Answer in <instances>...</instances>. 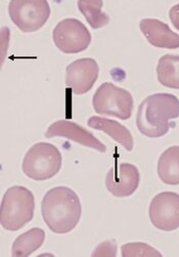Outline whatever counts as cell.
Masks as SVG:
<instances>
[{
    "label": "cell",
    "instance_id": "cell-17",
    "mask_svg": "<svg viewBox=\"0 0 179 257\" xmlns=\"http://www.w3.org/2000/svg\"><path fill=\"white\" fill-rule=\"evenodd\" d=\"M77 6L92 29H100L108 24L110 18L102 12L104 0H78Z\"/></svg>",
    "mask_w": 179,
    "mask_h": 257
},
{
    "label": "cell",
    "instance_id": "cell-13",
    "mask_svg": "<svg viewBox=\"0 0 179 257\" xmlns=\"http://www.w3.org/2000/svg\"><path fill=\"white\" fill-rule=\"evenodd\" d=\"M89 127L108 134L112 139L120 143L128 152H131L134 141L128 128L120 122L102 116H92L87 120Z\"/></svg>",
    "mask_w": 179,
    "mask_h": 257
},
{
    "label": "cell",
    "instance_id": "cell-10",
    "mask_svg": "<svg viewBox=\"0 0 179 257\" xmlns=\"http://www.w3.org/2000/svg\"><path fill=\"white\" fill-rule=\"evenodd\" d=\"M138 169L128 163L116 164L110 168L106 177V187L116 198H127L133 195L140 186Z\"/></svg>",
    "mask_w": 179,
    "mask_h": 257
},
{
    "label": "cell",
    "instance_id": "cell-8",
    "mask_svg": "<svg viewBox=\"0 0 179 257\" xmlns=\"http://www.w3.org/2000/svg\"><path fill=\"white\" fill-rule=\"evenodd\" d=\"M148 216L152 224L160 230L179 228V195L165 191L154 196L150 204Z\"/></svg>",
    "mask_w": 179,
    "mask_h": 257
},
{
    "label": "cell",
    "instance_id": "cell-6",
    "mask_svg": "<svg viewBox=\"0 0 179 257\" xmlns=\"http://www.w3.org/2000/svg\"><path fill=\"white\" fill-rule=\"evenodd\" d=\"M8 15L22 32L32 33L46 24L50 7L48 0H10Z\"/></svg>",
    "mask_w": 179,
    "mask_h": 257
},
{
    "label": "cell",
    "instance_id": "cell-2",
    "mask_svg": "<svg viewBox=\"0 0 179 257\" xmlns=\"http://www.w3.org/2000/svg\"><path fill=\"white\" fill-rule=\"evenodd\" d=\"M179 117V99L172 94H154L140 105L136 126L148 138H160L170 130V119Z\"/></svg>",
    "mask_w": 179,
    "mask_h": 257
},
{
    "label": "cell",
    "instance_id": "cell-4",
    "mask_svg": "<svg viewBox=\"0 0 179 257\" xmlns=\"http://www.w3.org/2000/svg\"><path fill=\"white\" fill-rule=\"evenodd\" d=\"M62 157L58 148L50 143L34 144L26 154L22 170L35 181H44L54 177L62 168Z\"/></svg>",
    "mask_w": 179,
    "mask_h": 257
},
{
    "label": "cell",
    "instance_id": "cell-7",
    "mask_svg": "<svg viewBox=\"0 0 179 257\" xmlns=\"http://www.w3.org/2000/svg\"><path fill=\"white\" fill-rule=\"evenodd\" d=\"M56 47L64 54L81 53L92 44V34L81 21L73 18L64 19L52 31Z\"/></svg>",
    "mask_w": 179,
    "mask_h": 257
},
{
    "label": "cell",
    "instance_id": "cell-16",
    "mask_svg": "<svg viewBox=\"0 0 179 257\" xmlns=\"http://www.w3.org/2000/svg\"><path fill=\"white\" fill-rule=\"evenodd\" d=\"M156 77L166 88L179 90V55H164L156 66Z\"/></svg>",
    "mask_w": 179,
    "mask_h": 257
},
{
    "label": "cell",
    "instance_id": "cell-15",
    "mask_svg": "<svg viewBox=\"0 0 179 257\" xmlns=\"http://www.w3.org/2000/svg\"><path fill=\"white\" fill-rule=\"evenodd\" d=\"M46 240V232L43 229L34 227L22 233L14 241L12 254L14 257H27L38 250Z\"/></svg>",
    "mask_w": 179,
    "mask_h": 257
},
{
    "label": "cell",
    "instance_id": "cell-1",
    "mask_svg": "<svg viewBox=\"0 0 179 257\" xmlns=\"http://www.w3.org/2000/svg\"><path fill=\"white\" fill-rule=\"evenodd\" d=\"M44 222L54 233L72 231L81 218L82 208L76 192L66 186L50 189L41 202Z\"/></svg>",
    "mask_w": 179,
    "mask_h": 257
},
{
    "label": "cell",
    "instance_id": "cell-19",
    "mask_svg": "<svg viewBox=\"0 0 179 257\" xmlns=\"http://www.w3.org/2000/svg\"><path fill=\"white\" fill-rule=\"evenodd\" d=\"M116 254L117 244L113 240L100 244L92 252V256H116Z\"/></svg>",
    "mask_w": 179,
    "mask_h": 257
},
{
    "label": "cell",
    "instance_id": "cell-3",
    "mask_svg": "<svg viewBox=\"0 0 179 257\" xmlns=\"http://www.w3.org/2000/svg\"><path fill=\"white\" fill-rule=\"evenodd\" d=\"M35 198L24 186L10 187L0 207V223L10 231H16L28 224L34 217Z\"/></svg>",
    "mask_w": 179,
    "mask_h": 257
},
{
    "label": "cell",
    "instance_id": "cell-5",
    "mask_svg": "<svg viewBox=\"0 0 179 257\" xmlns=\"http://www.w3.org/2000/svg\"><path fill=\"white\" fill-rule=\"evenodd\" d=\"M92 106L100 115L114 116L126 120L131 117L134 101L127 90L110 82H104L94 95Z\"/></svg>",
    "mask_w": 179,
    "mask_h": 257
},
{
    "label": "cell",
    "instance_id": "cell-11",
    "mask_svg": "<svg viewBox=\"0 0 179 257\" xmlns=\"http://www.w3.org/2000/svg\"><path fill=\"white\" fill-rule=\"evenodd\" d=\"M46 138L64 137L71 141L77 142L88 148H92L98 153H106V146L102 143L92 133L69 119H60L54 122L46 132Z\"/></svg>",
    "mask_w": 179,
    "mask_h": 257
},
{
    "label": "cell",
    "instance_id": "cell-18",
    "mask_svg": "<svg viewBox=\"0 0 179 257\" xmlns=\"http://www.w3.org/2000/svg\"><path fill=\"white\" fill-rule=\"evenodd\" d=\"M121 254L123 257H136V256H150L161 257L162 254L146 243H127L121 247Z\"/></svg>",
    "mask_w": 179,
    "mask_h": 257
},
{
    "label": "cell",
    "instance_id": "cell-9",
    "mask_svg": "<svg viewBox=\"0 0 179 257\" xmlns=\"http://www.w3.org/2000/svg\"><path fill=\"white\" fill-rule=\"evenodd\" d=\"M98 74L100 66L94 59H78L66 68V87L75 95H84L92 89Z\"/></svg>",
    "mask_w": 179,
    "mask_h": 257
},
{
    "label": "cell",
    "instance_id": "cell-20",
    "mask_svg": "<svg viewBox=\"0 0 179 257\" xmlns=\"http://www.w3.org/2000/svg\"><path fill=\"white\" fill-rule=\"evenodd\" d=\"M169 18L173 27L179 31V4L173 6L169 11Z\"/></svg>",
    "mask_w": 179,
    "mask_h": 257
},
{
    "label": "cell",
    "instance_id": "cell-14",
    "mask_svg": "<svg viewBox=\"0 0 179 257\" xmlns=\"http://www.w3.org/2000/svg\"><path fill=\"white\" fill-rule=\"evenodd\" d=\"M156 172L165 184H179V146H171L161 155Z\"/></svg>",
    "mask_w": 179,
    "mask_h": 257
},
{
    "label": "cell",
    "instance_id": "cell-12",
    "mask_svg": "<svg viewBox=\"0 0 179 257\" xmlns=\"http://www.w3.org/2000/svg\"><path fill=\"white\" fill-rule=\"evenodd\" d=\"M140 29L150 44L159 49H179V34L158 19H142Z\"/></svg>",
    "mask_w": 179,
    "mask_h": 257
}]
</instances>
